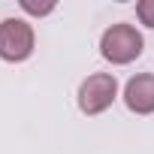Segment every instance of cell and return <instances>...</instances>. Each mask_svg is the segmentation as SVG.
Wrapping results in <instances>:
<instances>
[{
  "instance_id": "obj_1",
  "label": "cell",
  "mask_w": 154,
  "mask_h": 154,
  "mask_svg": "<svg viewBox=\"0 0 154 154\" xmlns=\"http://www.w3.org/2000/svg\"><path fill=\"white\" fill-rule=\"evenodd\" d=\"M142 48H145L142 33H139L133 24H124V21L106 27L103 36H100V54H103L109 63H118V66L136 60V57L142 54Z\"/></svg>"
},
{
  "instance_id": "obj_2",
  "label": "cell",
  "mask_w": 154,
  "mask_h": 154,
  "mask_svg": "<svg viewBox=\"0 0 154 154\" xmlns=\"http://www.w3.org/2000/svg\"><path fill=\"white\" fill-rule=\"evenodd\" d=\"M36 33L24 18H3L0 21V57L9 63H21L33 54Z\"/></svg>"
},
{
  "instance_id": "obj_3",
  "label": "cell",
  "mask_w": 154,
  "mask_h": 154,
  "mask_svg": "<svg viewBox=\"0 0 154 154\" xmlns=\"http://www.w3.org/2000/svg\"><path fill=\"white\" fill-rule=\"evenodd\" d=\"M118 97V79L112 72H94L79 85V109L82 115H103Z\"/></svg>"
},
{
  "instance_id": "obj_4",
  "label": "cell",
  "mask_w": 154,
  "mask_h": 154,
  "mask_svg": "<svg viewBox=\"0 0 154 154\" xmlns=\"http://www.w3.org/2000/svg\"><path fill=\"white\" fill-rule=\"evenodd\" d=\"M124 103L136 115L154 112V72H139L124 85Z\"/></svg>"
},
{
  "instance_id": "obj_5",
  "label": "cell",
  "mask_w": 154,
  "mask_h": 154,
  "mask_svg": "<svg viewBox=\"0 0 154 154\" xmlns=\"http://www.w3.org/2000/svg\"><path fill=\"white\" fill-rule=\"evenodd\" d=\"M136 15L145 27H154V0H139L136 3Z\"/></svg>"
},
{
  "instance_id": "obj_6",
  "label": "cell",
  "mask_w": 154,
  "mask_h": 154,
  "mask_svg": "<svg viewBox=\"0 0 154 154\" xmlns=\"http://www.w3.org/2000/svg\"><path fill=\"white\" fill-rule=\"evenodd\" d=\"M21 9L24 12H30V15H48L51 9H54V3H30V0H21Z\"/></svg>"
}]
</instances>
